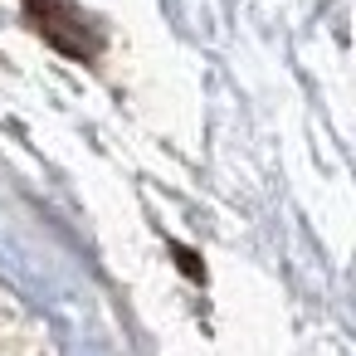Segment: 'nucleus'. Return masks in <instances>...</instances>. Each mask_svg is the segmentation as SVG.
Masks as SVG:
<instances>
[{"label":"nucleus","instance_id":"1","mask_svg":"<svg viewBox=\"0 0 356 356\" xmlns=\"http://www.w3.org/2000/svg\"><path fill=\"white\" fill-rule=\"evenodd\" d=\"M25 6H30V15H35V25H40V35L49 44H59L74 59L93 54V30H88V20L69 6V0H25Z\"/></svg>","mask_w":356,"mask_h":356}]
</instances>
